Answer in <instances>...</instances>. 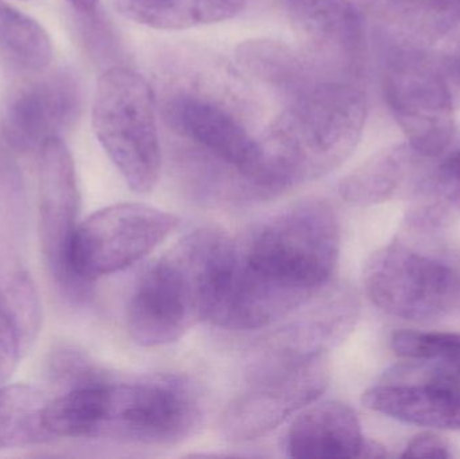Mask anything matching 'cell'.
<instances>
[{"label":"cell","instance_id":"1","mask_svg":"<svg viewBox=\"0 0 460 459\" xmlns=\"http://www.w3.org/2000/svg\"><path fill=\"white\" fill-rule=\"evenodd\" d=\"M340 248V220L330 202L308 199L286 207L232 240L210 321L256 331L286 320L326 288Z\"/></svg>","mask_w":460,"mask_h":459},{"label":"cell","instance_id":"2","mask_svg":"<svg viewBox=\"0 0 460 459\" xmlns=\"http://www.w3.org/2000/svg\"><path fill=\"white\" fill-rule=\"evenodd\" d=\"M201 409L190 385L172 375L137 382H96L61 393L53 422L65 438L107 439L142 446L185 441L201 425Z\"/></svg>","mask_w":460,"mask_h":459},{"label":"cell","instance_id":"3","mask_svg":"<svg viewBox=\"0 0 460 459\" xmlns=\"http://www.w3.org/2000/svg\"><path fill=\"white\" fill-rule=\"evenodd\" d=\"M367 113V94L350 81H326L286 105L259 140L254 188L286 190L334 172L356 150Z\"/></svg>","mask_w":460,"mask_h":459},{"label":"cell","instance_id":"4","mask_svg":"<svg viewBox=\"0 0 460 459\" xmlns=\"http://www.w3.org/2000/svg\"><path fill=\"white\" fill-rule=\"evenodd\" d=\"M230 243L220 231L199 229L145 269L127 309V328L137 344H172L210 321Z\"/></svg>","mask_w":460,"mask_h":459},{"label":"cell","instance_id":"5","mask_svg":"<svg viewBox=\"0 0 460 459\" xmlns=\"http://www.w3.org/2000/svg\"><path fill=\"white\" fill-rule=\"evenodd\" d=\"M92 124L129 188L153 190L161 177L162 147L150 84L129 67H108L97 83Z\"/></svg>","mask_w":460,"mask_h":459},{"label":"cell","instance_id":"6","mask_svg":"<svg viewBox=\"0 0 460 459\" xmlns=\"http://www.w3.org/2000/svg\"><path fill=\"white\" fill-rule=\"evenodd\" d=\"M329 380L326 353L292 356L270 349L246 390L226 407L221 430L235 444L260 438L314 403Z\"/></svg>","mask_w":460,"mask_h":459},{"label":"cell","instance_id":"7","mask_svg":"<svg viewBox=\"0 0 460 459\" xmlns=\"http://www.w3.org/2000/svg\"><path fill=\"white\" fill-rule=\"evenodd\" d=\"M364 285L378 309L402 320H437L460 306L459 272L402 244L386 245L370 256Z\"/></svg>","mask_w":460,"mask_h":459},{"label":"cell","instance_id":"8","mask_svg":"<svg viewBox=\"0 0 460 459\" xmlns=\"http://www.w3.org/2000/svg\"><path fill=\"white\" fill-rule=\"evenodd\" d=\"M178 226L172 213L143 204L104 207L78 224L70 261L77 278L93 282L128 269L153 252Z\"/></svg>","mask_w":460,"mask_h":459},{"label":"cell","instance_id":"9","mask_svg":"<svg viewBox=\"0 0 460 459\" xmlns=\"http://www.w3.org/2000/svg\"><path fill=\"white\" fill-rule=\"evenodd\" d=\"M386 102L410 148L439 156L454 135L453 96L440 70L415 51H397L384 73Z\"/></svg>","mask_w":460,"mask_h":459},{"label":"cell","instance_id":"10","mask_svg":"<svg viewBox=\"0 0 460 459\" xmlns=\"http://www.w3.org/2000/svg\"><path fill=\"white\" fill-rule=\"evenodd\" d=\"M40 155V234L43 256L59 290L70 298H84L89 283L77 278L70 261L80 213L75 162L61 137L46 140Z\"/></svg>","mask_w":460,"mask_h":459},{"label":"cell","instance_id":"11","mask_svg":"<svg viewBox=\"0 0 460 459\" xmlns=\"http://www.w3.org/2000/svg\"><path fill=\"white\" fill-rule=\"evenodd\" d=\"M161 113L178 137L254 185L260 163L259 140L251 137L228 105L202 92L178 89L164 97Z\"/></svg>","mask_w":460,"mask_h":459},{"label":"cell","instance_id":"12","mask_svg":"<svg viewBox=\"0 0 460 459\" xmlns=\"http://www.w3.org/2000/svg\"><path fill=\"white\" fill-rule=\"evenodd\" d=\"M299 49L332 80L361 84L364 24L351 0H286Z\"/></svg>","mask_w":460,"mask_h":459},{"label":"cell","instance_id":"13","mask_svg":"<svg viewBox=\"0 0 460 459\" xmlns=\"http://www.w3.org/2000/svg\"><path fill=\"white\" fill-rule=\"evenodd\" d=\"M411 363L369 388L362 396L364 406L410 425L459 430L460 368Z\"/></svg>","mask_w":460,"mask_h":459},{"label":"cell","instance_id":"14","mask_svg":"<svg viewBox=\"0 0 460 459\" xmlns=\"http://www.w3.org/2000/svg\"><path fill=\"white\" fill-rule=\"evenodd\" d=\"M83 97L77 77L58 70L16 91L3 113V134L22 153L40 151L43 143L69 129L80 118Z\"/></svg>","mask_w":460,"mask_h":459},{"label":"cell","instance_id":"15","mask_svg":"<svg viewBox=\"0 0 460 459\" xmlns=\"http://www.w3.org/2000/svg\"><path fill=\"white\" fill-rule=\"evenodd\" d=\"M238 65L286 105L332 80L299 48L273 40H251L235 50Z\"/></svg>","mask_w":460,"mask_h":459},{"label":"cell","instance_id":"16","mask_svg":"<svg viewBox=\"0 0 460 459\" xmlns=\"http://www.w3.org/2000/svg\"><path fill=\"white\" fill-rule=\"evenodd\" d=\"M316 298L314 306L273 337L272 349L294 356L321 355L348 336L358 320L356 293L345 286L326 287L322 299Z\"/></svg>","mask_w":460,"mask_h":459},{"label":"cell","instance_id":"17","mask_svg":"<svg viewBox=\"0 0 460 459\" xmlns=\"http://www.w3.org/2000/svg\"><path fill=\"white\" fill-rule=\"evenodd\" d=\"M361 423L351 407L323 402L292 422L287 452L292 458H359L364 445Z\"/></svg>","mask_w":460,"mask_h":459},{"label":"cell","instance_id":"18","mask_svg":"<svg viewBox=\"0 0 460 459\" xmlns=\"http://www.w3.org/2000/svg\"><path fill=\"white\" fill-rule=\"evenodd\" d=\"M248 0H115L129 21L156 30H183L228 21Z\"/></svg>","mask_w":460,"mask_h":459},{"label":"cell","instance_id":"19","mask_svg":"<svg viewBox=\"0 0 460 459\" xmlns=\"http://www.w3.org/2000/svg\"><path fill=\"white\" fill-rule=\"evenodd\" d=\"M410 166V148L394 145L384 148L346 175L338 186L340 196L357 207H370L391 199Z\"/></svg>","mask_w":460,"mask_h":459},{"label":"cell","instance_id":"20","mask_svg":"<svg viewBox=\"0 0 460 459\" xmlns=\"http://www.w3.org/2000/svg\"><path fill=\"white\" fill-rule=\"evenodd\" d=\"M50 399L26 384L0 385V450L50 441L43 415Z\"/></svg>","mask_w":460,"mask_h":459},{"label":"cell","instance_id":"21","mask_svg":"<svg viewBox=\"0 0 460 459\" xmlns=\"http://www.w3.org/2000/svg\"><path fill=\"white\" fill-rule=\"evenodd\" d=\"M0 54L16 69L43 72L53 58V45L35 19L0 2Z\"/></svg>","mask_w":460,"mask_h":459},{"label":"cell","instance_id":"22","mask_svg":"<svg viewBox=\"0 0 460 459\" xmlns=\"http://www.w3.org/2000/svg\"><path fill=\"white\" fill-rule=\"evenodd\" d=\"M392 349L413 363L460 368V333L400 331L392 336Z\"/></svg>","mask_w":460,"mask_h":459},{"label":"cell","instance_id":"23","mask_svg":"<svg viewBox=\"0 0 460 459\" xmlns=\"http://www.w3.org/2000/svg\"><path fill=\"white\" fill-rule=\"evenodd\" d=\"M3 296L18 331L23 352H27L42 326V305L37 286L27 272L18 271L11 277Z\"/></svg>","mask_w":460,"mask_h":459},{"label":"cell","instance_id":"24","mask_svg":"<svg viewBox=\"0 0 460 459\" xmlns=\"http://www.w3.org/2000/svg\"><path fill=\"white\" fill-rule=\"evenodd\" d=\"M394 15L416 29L439 32L460 18V0H388Z\"/></svg>","mask_w":460,"mask_h":459},{"label":"cell","instance_id":"25","mask_svg":"<svg viewBox=\"0 0 460 459\" xmlns=\"http://www.w3.org/2000/svg\"><path fill=\"white\" fill-rule=\"evenodd\" d=\"M48 376L53 387L61 393L88 384L102 377L86 355L72 347H58L48 360Z\"/></svg>","mask_w":460,"mask_h":459},{"label":"cell","instance_id":"26","mask_svg":"<svg viewBox=\"0 0 460 459\" xmlns=\"http://www.w3.org/2000/svg\"><path fill=\"white\" fill-rule=\"evenodd\" d=\"M23 348L15 323L5 305L4 296L0 290V385L5 384L18 366Z\"/></svg>","mask_w":460,"mask_h":459},{"label":"cell","instance_id":"27","mask_svg":"<svg viewBox=\"0 0 460 459\" xmlns=\"http://www.w3.org/2000/svg\"><path fill=\"white\" fill-rule=\"evenodd\" d=\"M429 190L446 202L460 204V151L438 167Z\"/></svg>","mask_w":460,"mask_h":459},{"label":"cell","instance_id":"28","mask_svg":"<svg viewBox=\"0 0 460 459\" xmlns=\"http://www.w3.org/2000/svg\"><path fill=\"white\" fill-rule=\"evenodd\" d=\"M402 457L448 459L453 457V455L448 445L437 434L420 433L408 442Z\"/></svg>","mask_w":460,"mask_h":459},{"label":"cell","instance_id":"29","mask_svg":"<svg viewBox=\"0 0 460 459\" xmlns=\"http://www.w3.org/2000/svg\"><path fill=\"white\" fill-rule=\"evenodd\" d=\"M386 455L388 453H386L385 447L381 446L378 442L365 439L359 458H385Z\"/></svg>","mask_w":460,"mask_h":459},{"label":"cell","instance_id":"30","mask_svg":"<svg viewBox=\"0 0 460 459\" xmlns=\"http://www.w3.org/2000/svg\"><path fill=\"white\" fill-rule=\"evenodd\" d=\"M100 0H67L78 15H93L97 13Z\"/></svg>","mask_w":460,"mask_h":459}]
</instances>
